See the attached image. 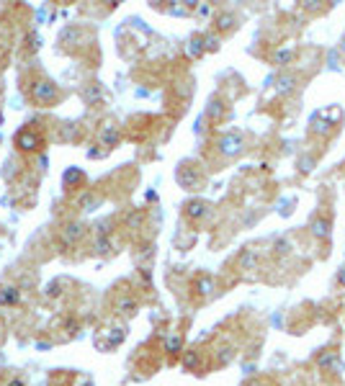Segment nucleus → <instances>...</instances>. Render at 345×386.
<instances>
[{
  "mask_svg": "<svg viewBox=\"0 0 345 386\" xmlns=\"http://www.w3.org/2000/svg\"><path fill=\"white\" fill-rule=\"evenodd\" d=\"M312 366L317 368V373L322 376V381L327 384H338L343 379V350H340L338 340H330L327 345L317 348L312 355Z\"/></svg>",
  "mask_w": 345,
  "mask_h": 386,
  "instance_id": "nucleus-1",
  "label": "nucleus"
},
{
  "mask_svg": "<svg viewBox=\"0 0 345 386\" xmlns=\"http://www.w3.org/2000/svg\"><path fill=\"white\" fill-rule=\"evenodd\" d=\"M309 230H312V235L317 240H330V235H332V217L330 214H317V217L312 219V224H309Z\"/></svg>",
  "mask_w": 345,
  "mask_h": 386,
  "instance_id": "nucleus-2",
  "label": "nucleus"
},
{
  "mask_svg": "<svg viewBox=\"0 0 345 386\" xmlns=\"http://www.w3.org/2000/svg\"><path fill=\"white\" fill-rule=\"evenodd\" d=\"M222 152L224 155H240L243 152V136L240 134H227L222 139Z\"/></svg>",
  "mask_w": 345,
  "mask_h": 386,
  "instance_id": "nucleus-3",
  "label": "nucleus"
},
{
  "mask_svg": "<svg viewBox=\"0 0 345 386\" xmlns=\"http://www.w3.org/2000/svg\"><path fill=\"white\" fill-rule=\"evenodd\" d=\"M299 88V75L294 73H284L281 77H278V93L281 95H289L294 93V90Z\"/></svg>",
  "mask_w": 345,
  "mask_h": 386,
  "instance_id": "nucleus-4",
  "label": "nucleus"
},
{
  "mask_svg": "<svg viewBox=\"0 0 345 386\" xmlns=\"http://www.w3.org/2000/svg\"><path fill=\"white\" fill-rule=\"evenodd\" d=\"M294 57H297V47H284V49H278V52H276L273 62H276L278 68H286V65H291V62H294Z\"/></svg>",
  "mask_w": 345,
  "mask_h": 386,
  "instance_id": "nucleus-5",
  "label": "nucleus"
},
{
  "mask_svg": "<svg viewBox=\"0 0 345 386\" xmlns=\"http://www.w3.org/2000/svg\"><path fill=\"white\" fill-rule=\"evenodd\" d=\"M209 211V203H203V201H189L186 203V214L193 219H201L203 214Z\"/></svg>",
  "mask_w": 345,
  "mask_h": 386,
  "instance_id": "nucleus-6",
  "label": "nucleus"
},
{
  "mask_svg": "<svg viewBox=\"0 0 345 386\" xmlns=\"http://www.w3.org/2000/svg\"><path fill=\"white\" fill-rule=\"evenodd\" d=\"M183 348V338L181 335H173V338H168V343H165V350L170 353V355H178Z\"/></svg>",
  "mask_w": 345,
  "mask_h": 386,
  "instance_id": "nucleus-7",
  "label": "nucleus"
},
{
  "mask_svg": "<svg viewBox=\"0 0 345 386\" xmlns=\"http://www.w3.org/2000/svg\"><path fill=\"white\" fill-rule=\"evenodd\" d=\"M18 144H21L23 149H34L36 144H39V139H36L34 134H28V132H23V134L18 136Z\"/></svg>",
  "mask_w": 345,
  "mask_h": 386,
  "instance_id": "nucleus-8",
  "label": "nucleus"
},
{
  "mask_svg": "<svg viewBox=\"0 0 345 386\" xmlns=\"http://www.w3.org/2000/svg\"><path fill=\"white\" fill-rule=\"evenodd\" d=\"M34 95L39 98V101H47V98H52V95H55V90L49 88L47 82H41V85H36V88H34Z\"/></svg>",
  "mask_w": 345,
  "mask_h": 386,
  "instance_id": "nucleus-9",
  "label": "nucleus"
},
{
  "mask_svg": "<svg viewBox=\"0 0 345 386\" xmlns=\"http://www.w3.org/2000/svg\"><path fill=\"white\" fill-rule=\"evenodd\" d=\"M16 299H18L16 289H6V291L0 294V301H3V304H16Z\"/></svg>",
  "mask_w": 345,
  "mask_h": 386,
  "instance_id": "nucleus-10",
  "label": "nucleus"
},
{
  "mask_svg": "<svg viewBox=\"0 0 345 386\" xmlns=\"http://www.w3.org/2000/svg\"><path fill=\"white\" fill-rule=\"evenodd\" d=\"M235 26V18H232L230 14H224L222 18H219V28H232Z\"/></svg>",
  "mask_w": 345,
  "mask_h": 386,
  "instance_id": "nucleus-11",
  "label": "nucleus"
},
{
  "mask_svg": "<svg viewBox=\"0 0 345 386\" xmlns=\"http://www.w3.org/2000/svg\"><path fill=\"white\" fill-rule=\"evenodd\" d=\"M122 312H134V301H129V299H127V301H122Z\"/></svg>",
  "mask_w": 345,
  "mask_h": 386,
  "instance_id": "nucleus-12",
  "label": "nucleus"
},
{
  "mask_svg": "<svg viewBox=\"0 0 345 386\" xmlns=\"http://www.w3.org/2000/svg\"><path fill=\"white\" fill-rule=\"evenodd\" d=\"M338 286L340 289H345V265L338 271Z\"/></svg>",
  "mask_w": 345,
  "mask_h": 386,
  "instance_id": "nucleus-13",
  "label": "nucleus"
},
{
  "mask_svg": "<svg viewBox=\"0 0 345 386\" xmlns=\"http://www.w3.org/2000/svg\"><path fill=\"white\" fill-rule=\"evenodd\" d=\"M8 386H23V384H21V381H11Z\"/></svg>",
  "mask_w": 345,
  "mask_h": 386,
  "instance_id": "nucleus-14",
  "label": "nucleus"
}]
</instances>
